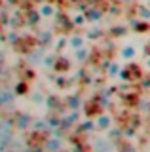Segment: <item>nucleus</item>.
<instances>
[{"label": "nucleus", "mask_w": 150, "mask_h": 152, "mask_svg": "<svg viewBox=\"0 0 150 152\" xmlns=\"http://www.w3.org/2000/svg\"><path fill=\"white\" fill-rule=\"evenodd\" d=\"M84 46H86V36L84 34H70L68 36V40H67L68 50L76 51V50H80V48H84Z\"/></svg>", "instance_id": "7ed1b4c3"}, {"label": "nucleus", "mask_w": 150, "mask_h": 152, "mask_svg": "<svg viewBox=\"0 0 150 152\" xmlns=\"http://www.w3.org/2000/svg\"><path fill=\"white\" fill-rule=\"evenodd\" d=\"M70 21H72L76 27H80V25H84V23L87 21V15H84V13H80V12L72 13V15H70Z\"/></svg>", "instance_id": "0eeeda50"}, {"label": "nucleus", "mask_w": 150, "mask_h": 152, "mask_svg": "<svg viewBox=\"0 0 150 152\" xmlns=\"http://www.w3.org/2000/svg\"><path fill=\"white\" fill-rule=\"evenodd\" d=\"M61 146H63V141H61L59 137H50V139L46 141V150L48 152H59Z\"/></svg>", "instance_id": "39448f33"}, {"label": "nucleus", "mask_w": 150, "mask_h": 152, "mask_svg": "<svg viewBox=\"0 0 150 152\" xmlns=\"http://www.w3.org/2000/svg\"><path fill=\"white\" fill-rule=\"evenodd\" d=\"M146 152H150V141L146 142Z\"/></svg>", "instance_id": "ddd939ff"}, {"label": "nucleus", "mask_w": 150, "mask_h": 152, "mask_svg": "<svg viewBox=\"0 0 150 152\" xmlns=\"http://www.w3.org/2000/svg\"><path fill=\"white\" fill-rule=\"evenodd\" d=\"M42 65H44L46 69H50V66H53V55H46L44 59H42Z\"/></svg>", "instance_id": "1a4fd4ad"}, {"label": "nucleus", "mask_w": 150, "mask_h": 152, "mask_svg": "<svg viewBox=\"0 0 150 152\" xmlns=\"http://www.w3.org/2000/svg\"><path fill=\"white\" fill-rule=\"evenodd\" d=\"M87 55H90V48H87V46H84V48H80V50L74 51V59H76V61H86Z\"/></svg>", "instance_id": "423d86ee"}, {"label": "nucleus", "mask_w": 150, "mask_h": 152, "mask_svg": "<svg viewBox=\"0 0 150 152\" xmlns=\"http://www.w3.org/2000/svg\"><path fill=\"white\" fill-rule=\"evenodd\" d=\"M86 15H87V21H99V19H101V12H99V10H90Z\"/></svg>", "instance_id": "6e6552de"}, {"label": "nucleus", "mask_w": 150, "mask_h": 152, "mask_svg": "<svg viewBox=\"0 0 150 152\" xmlns=\"http://www.w3.org/2000/svg\"><path fill=\"white\" fill-rule=\"evenodd\" d=\"M144 69L150 72V57H146V61H144Z\"/></svg>", "instance_id": "f8f14e48"}, {"label": "nucleus", "mask_w": 150, "mask_h": 152, "mask_svg": "<svg viewBox=\"0 0 150 152\" xmlns=\"http://www.w3.org/2000/svg\"><path fill=\"white\" fill-rule=\"evenodd\" d=\"M139 53V50H137V46H133V44H124L120 48V57L124 61H133L135 57H137Z\"/></svg>", "instance_id": "f03ea898"}, {"label": "nucleus", "mask_w": 150, "mask_h": 152, "mask_svg": "<svg viewBox=\"0 0 150 152\" xmlns=\"http://www.w3.org/2000/svg\"><path fill=\"white\" fill-rule=\"evenodd\" d=\"M141 12H143V17H144V19H148V17H150V10H146V8H141Z\"/></svg>", "instance_id": "9b49d317"}, {"label": "nucleus", "mask_w": 150, "mask_h": 152, "mask_svg": "<svg viewBox=\"0 0 150 152\" xmlns=\"http://www.w3.org/2000/svg\"><path fill=\"white\" fill-rule=\"evenodd\" d=\"M10 99H12V93L8 91V89H4V91H2V104H4V107L10 103Z\"/></svg>", "instance_id": "9d476101"}, {"label": "nucleus", "mask_w": 150, "mask_h": 152, "mask_svg": "<svg viewBox=\"0 0 150 152\" xmlns=\"http://www.w3.org/2000/svg\"><path fill=\"white\" fill-rule=\"evenodd\" d=\"M36 12H38L40 19H53L55 15H57V8H55L51 2H40Z\"/></svg>", "instance_id": "f257e3e1"}, {"label": "nucleus", "mask_w": 150, "mask_h": 152, "mask_svg": "<svg viewBox=\"0 0 150 152\" xmlns=\"http://www.w3.org/2000/svg\"><path fill=\"white\" fill-rule=\"evenodd\" d=\"M95 124H97V129L99 131H106L112 127V116L110 114H101V116L95 118Z\"/></svg>", "instance_id": "20e7f679"}]
</instances>
